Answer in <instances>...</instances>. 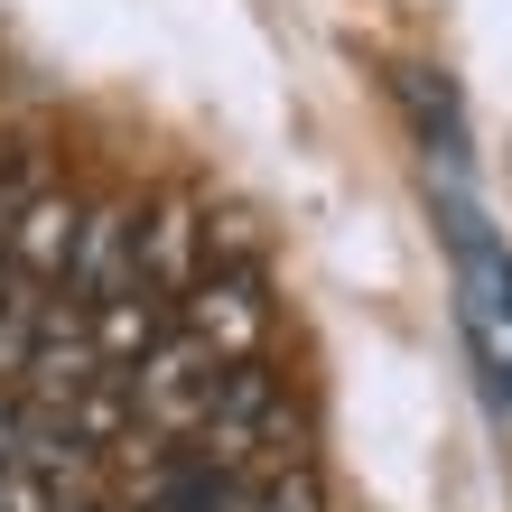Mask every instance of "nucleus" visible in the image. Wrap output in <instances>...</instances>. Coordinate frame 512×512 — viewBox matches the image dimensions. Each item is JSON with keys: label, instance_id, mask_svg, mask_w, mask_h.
Instances as JSON below:
<instances>
[{"label": "nucleus", "instance_id": "6", "mask_svg": "<svg viewBox=\"0 0 512 512\" xmlns=\"http://www.w3.org/2000/svg\"><path fill=\"white\" fill-rule=\"evenodd\" d=\"M215 215L205 205H187V196H168V205H149L140 215V280L159 289V298H187L205 270H215Z\"/></svg>", "mask_w": 512, "mask_h": 512}, {"label": "nucleus", "instance_id": "8", "mask_svg": "<svg viewBox=\"0 0 512 512\" xmlns=\"http://www.w3.org/2000/svg\"><path fill=\"white\" fill-rule=\"evenodd\" d=\"M84 317H94V345H103V364H112V373H131L140 354H149V345H159L168 326H177V298H159L149 280H131V289H112L103 308H84Z\"/></svg>", "mask_w": 512, "mask_h": 512}, {"label": "nucleus", "instance_id": "2", "mask_svg": "<svg viewBox=\"0 0 512 512\" xmlns=\"http://www.w3.org/2000/svg\"><path fill=\"white\" fill-rule=\"evenodd\" d=\"M224 354L205 345V336H187V326H168L159 345L140 354V364L122 373L131 382V410H140V429H159V438H177L187 447L196 429H205V410H215V391H224Z\"/></svg>", "mask_w": 512, "mask_h": 512}, {"label": "nucleus", "instance_id": "5", "mask_svg": "<svg viewBox=\"0 0 512 512\" xmlns=\"http://www.w3.org/2000/svg\"><path fill=\"white\" fill-rule=\"evenodd\" d=\"M75 233H84V196L75 187H28L10 215H0V243H10V270L38 289H66L75 270Z\"/></svg>", "mask_w": 512, "mask_h": 512}, {"label": "nucleus", "instance_id": "12", "mask_svg": "<svg viewBox=\"0 0 512 512\" xmlns=\"http://www.w3.org/2000/svg\"><path fill=\"white\" fill-rule=\"evenodd\" d=\"M10 280H19V270H10V243H0V298H10Z\"/></svg>", "mask_w": 512, "mask_h": 512}, {"label": "nucleus", "instance_id": "1", "mask_svg": "<svg viewBox=\"0 0 512 512\" xmlns=\"http://www.w3.org/2000/svg\"><path fill=\"white\" fill-rule=\"evenodd\" d=\"M438 224H447V261H457L466 345H475V364L494 373V391H512V252L485 224V205L457 187V168H447V187H438Z\"/></svg>", "mask_w": 512, "mask_h": 512}, {"label": "nucleus", "instance_id": "9", "mask_svg": "<svg viewBox=\"0 0 512 512\" xmlns=\"http://www.w3.org/2000/svg\"><path fill=\"white\" fill-rule=\"evenodd\" d=\"M391 84H401V103L419 112V140H429L438 159L457 168V159H466V122H457V84H447V75H429V66H401Z\"/></svg>", "mask_w": 512, "mask_h": 512}, {"label": "nucleus", "instance_id": "3", "mask_svg": "<svg viewBox=\"0 0 512 512\" xmlns=\"http://www.w3.org/2000/svg\"><path fill=\"white\" fill-rule=\"evenodd\" d=\"M177 326H187V336H205L224 364H261L280 308H270V280H261L252 261H224V270H205V280L177 298Z\"/></svg>", "mask_w": 512, "mask_h": 512}, {"label": "nucleus", "instance_id": "10", "mask_svg": "<svg viewBox=\"0 0 512 512\" xmlns=\"http://www.w3.org/2000/svg\"><path fill=\"white\" fill-rule=\"evenodd\" d=\"M233 512H326V485L317 466H270V475H243V494H233Z\"/></svg>", "mask_w": 512, "mask_h": 512}, {"label": "nucleus", "instance_id": "11", "mask_svg": "<svg viewBox=\"0 0 512 512\" xmlns=\"http://www.w3.org/2000/svg\"><path fill=\"white\" fill-rule=\"evenodd\" d=\"M0 512H66V503H56L47 475H28L19 457H0Z\"/></svg>", "mask_w": 512, "mask_h": 512}, {"label": "nucleus", "instance_id": "7", "mask_svg": "<svg viewBox=\"0 0 512 512\" xmlns=\"http://www.w3.org/2000/svg\"><path fill=\"white\" fill-rule=\"evenodd\" d=\"M131 280H140V205H84L66 298H75V308H103V298L131 289Z\"/></svg>", "mask_w": 512, "mask_h": 512}, {"label": "nucleus", "instance_id": "4", "mask_svg": "<svg viewBox=\"0 0 512 512\" xmlns=\"http://www.w3.org/2000/svg\"><path fill=\"white\" fill-rule=\"evenodd\" d=\"M112 364H103V345H94V317L75 308L66 289L47 298V317H38V345H28V364H19V401H47V410H75V391H94Z\"/></svg>", "mask_w": 512, "mask_h": 512}]
</instances>
